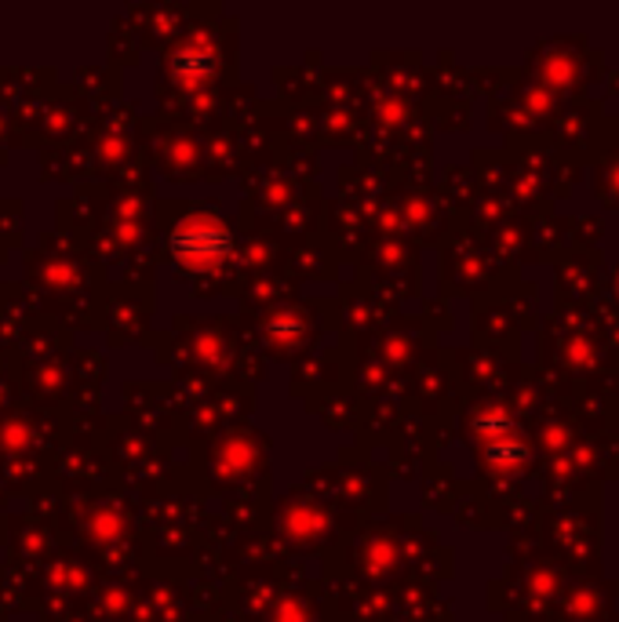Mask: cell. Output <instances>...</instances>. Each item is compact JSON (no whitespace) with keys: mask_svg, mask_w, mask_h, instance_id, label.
I'll return each instance as SVG.
<instances>
[{"mask_svg":"<svg viewBox=\"0 0 619 622\" xmlns=\"http://www.w3.org/2000/svg\"><path fill=\"white\" fill-rule=\"evenodd\" d=\"M172 251H175V259L183 262V266H189V270H216L219 262L230 259L234 237H230V230H226L222 222L197 215V219H186L175 230Z\"/></svg>","mask_w":619,"mask_h":622,"instance_id":"1","label":"cell"},{"mask_svg":"<svg viewBox=\"0 0 619 622\" xmlns=\"http://www.w3.org/2000/svg\"><path fill=\"white\" fill-rule=\"evenodd\" d=\"M211 69H216V63H211V52H208V47L189 44V47H183V52L175 55V77H183L186 84L205 80Z\"/></svg>","mask_w":619,"mask_h":622,"instance_id":"2","label":"cell"}]
</instances>
